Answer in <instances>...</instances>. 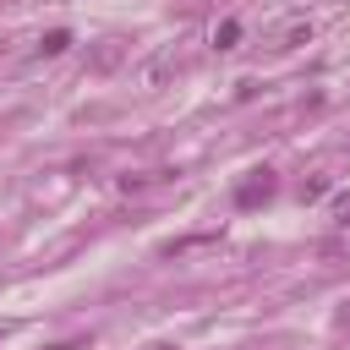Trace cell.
Instances as JSON below:
<instances>
[{
    "mask_svg": "<svg viewBox=\"0 0 350 350\" xmlns=\"http://www.w3.org/2000/svg\"><path fill=\"white\" fill-rule=\"evenodd\" d=\"M273 170H252V180H241L235 186V208H257V202H268L273 197Z\"/></svg>",
    "mask_w": 350,
    "mask_h": 350,
    "instance_id": "obj_1",
    "label": "cell"
},
{
    "mask_svg": "<svg viewBox=\"0 0 350 350\" xmlns=\"http://www.w3.org/2000/svg\"><path fill=\"white\" fill-rule=\"evenodd\" d=\"M66 49H71V33H66V27H49V33L38 38V55H66Z\"/></svg>",
    "mask_w": 350,
    "mask_h": 350,
    "instance_id": "obj_2",
    "label": "cell"
},
{
    "mask_svg": "<svg viewBox=\"0 0 350 350\" xmlns=\"http://www.w3.org/2000/svg\"><path fill=\"white\" fill-rule=\"evenodd\" d=\"M235 38H241V22H219V27H213V44H219V49H235Z\"/></svg>",
    "mask_w": 350,
    "mask_h": 350,
    "instance_id": "obj_3",
    "label": "cell"
},
{
    "mask_svg": "<svg viewBox=\"0 0 350 350\" xmlns=\"http://www.w3.org/2000/svg\"><path fill=\"white\" fill-rule=\"evenodd\" d=\"M115 60H120V44H109V49H98V55H93V71H109Z\"/></svg>",
    "mask_w": 350,
    "mask_h": 350,
    "instance_id": "obj_4",
    "label": "cell"
},
{
    "mask_svg": "<svg viewBox=\"0 0 350 350\" xmlns=\"http://www.w3.org/2000/svg\"><path fill=\"white\" fill-rule=\"evenodd\" d=\"M334 219H339V224H350V191H339V197H334Z\"/></svg>",
    "mask_w": 350,
    "mask_h": 350,
    "instance_id": "obj_5",
    "label": "cell"
},
{
    "mask_svg": "<svg viewBox=\"0 0 350 350\" xmlns=\"http://www.w3.org/2000/svg\"><path fill=\"white\" fill-rule=\"evenodd\" d=\"M49 350H88V339H60V345H49Z\"/></svg>",
    "mask_w": 350,
    "mask_h": 350,
    "instance_id": "obj_6",
    "label": "cell"
}]
</instances>
